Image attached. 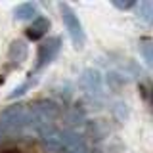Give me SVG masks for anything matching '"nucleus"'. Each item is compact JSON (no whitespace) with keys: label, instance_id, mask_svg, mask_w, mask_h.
Here are the masks:
<instances>
[{"label":"nucleus","instance_id":"12","mask_svg":"<svg viewBox=\"0 0 153 153\" xmlns=\"http://www.w3.org/2000/svg\"><path fill=\"white\" fill-rule=\"evenodd\" d=\"M2 153H17L16 149H6V151H2Z\"/></svg>","mask_w":153,"mask_h":153},{"label":"nucleus","instance_id":"7","mask_svg":"<svg viewBox=\"0 0 153 153\" xmlns=\"http://www.w3.org/2000/svg\"><path fill=\"white\" fill-rule=\"evenodd\" d=\"M29 56V48L23 40H16L12 42V46H10V59H13L16 63H21V61H25Z\"/></svg>","mask_w":153,"mask_h":153},{"label":"nucleus","instance_id":"5","mask_svg":"<svg viewBox=\"0 0 153 153\" xmlns=\"http://www.w3.org/2000/svg\"><path fill=\"white\" fill-rule=\"evenodd\" d=\"M61 138H63V149H65V153H88V151H86L84 142H82V138H80L76 132L65 130V132H61Z\"/></svg>","mask_w":153,"mask_h":153},{"label":"nucleus","instance_id":"3","mask_svg":"<svg viewBox=\"0 0 153 153\" xmlns=\"http://www.w3.org/2000/svg\"><path fill=\"white\" fill-rule=\"evenodd\" d=\"M61 48V38L56 36V38H50V40L42 42L40 48H38V57H36V69H40V67H44L46 63H50L52 59L57 56V52H59Z\"/></svg>","mask_w":153,"mask_h":153},{"label":"nucleus","instance_id":"10","mask_svg":"<svg viewBox=\"0 0 153 153\" xmlns=\"http://www.w3.org/2000/svg\"><path fill=\"white\" fill-rule=\"evenodd\" d=\"M36 13V8L33 4H21L17 10H16V17L17 19H29V17H35Z\"/></svg>","mask_w":153,"mask_h":153},{"label":"nucleus","instance_id":"11","mask_svg":"<svg viewBox=\"0 0 153 153\" xmlns=\"http://www.w3.org/2000/svg\"><path fill=\"white\" fill-rule=\"evenodd\" d=\"M115 6H117V8H121V10H128V8L136 6V4H134V2H115Z\"/></svg>","mask_w":153,"mask_h":153},{"label":"nucleus","instance_id":"2","mask_svg":"<svg viewBox=\"0 0 153 153\" xmlns=\"http://www.w3.org/2000/svg\"><path fill=\"white\" fill-rule=\"evenodd\" d=\"M80 84H82L84 92L90 98H94V100L103 98V80H102V75L96 69H86L82 73V76H80Z\"/></svg>","mask_w":153,"mask_h":153},{"label":"nucleus","instance_id":"4","mask_svg":"<svg viewBox=\"0 0 153 153\" xmlns=\"http://www.w3.org/2000/svg\"><path fill=\"white\" fill-rule=\"evenodd\" d=\"M38 134H40L42 142H44V146L48 147V149H61L63 147V138H61V132H57L52 124H46L44 128H40L38 130Z\"/></svg>","mask_w":153,"mask_h":153},{"label":"nucleus","instance_id":"6","mask_svg":"<svg viewBox=\"0 0 153 153\" xmlns=\"http://www.w3.org/2000/svg\"><path fill=\"white\" fill-rule=\"evenodd\" d=\"M48 29H50V21L46 17H35V23L25 31V35L29 40H40L48 33Z\"/></svg>","mask_w":153,"mask_h":153},{"label":"nucleus","instance_id":"9","mask_svg":"<svg viewBox=\"0 0 153 153\" xmlns=\"http://www.w3.org/2000/svg\"><path fill=\"white\" fill-rule=\"evenodd\" d=\"M140 54L143 57V61H146V65L153 69V42H143L140 46Z\"/></svg>","mask_w":153,"mask_h":153},{"label":"nucleus","instance_id":"8","mask_svg":"<svg viewBox=\"0 0 153 153\" xmlns=\"http://www.w3.org/2000/svg\"><path fill=\"white\" fill-rule=\"evenodd\" d=\"M138 19L146 25H153V2H140L138 4Z\"/></svg>","mask_w":153,"mask_h":153},{"label":"nucleus","instance_id":"1","mask_svg":"<svg viewBox=\"0 0 153 153\" xmlns=\"http://www.w3.org/2000/svg\"><path fill=\"white\" fill-rule=\"evenodd\" d=\"M61 10H63V23H65L67 33L71 35V40L75 42L76 48H82L86 36H84L82 25H80V21H79V17H76V13H75L69 6H63Z\"/></svg>","mask_w":153,"mask_h":153}]
</instances>
